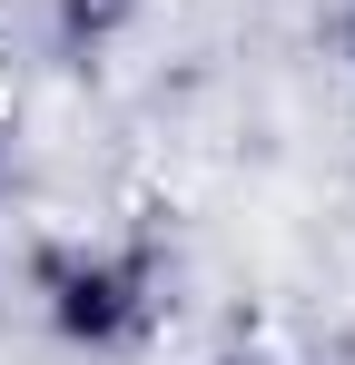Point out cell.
<instances>
[{
  "mask_svg": "<svg viewBox=\"0 0 355 365\" xmlns=\"http://www.w3.org/2000/svg\"><path fill=\"white\" fill-rule=\"evenodd\" d=\"M40 287V326L79 356H128L158 326V247L138 237H59L30 267Z\"/></svg>",
  "mask_w": 355,
  "mask_h": 365,
  "instance_id": "cell-1",
  "label": "cell"
},
{
  "mask_svg": "<svg viewBox=\"0 0 355 365\" xmlns=\"http://www.w3.org/2000/svg\"><path fill=\"white\" fill-rule=\"evenodd\" d=\"M0 119H10V69H0Z\"/></svg>",
  "mask_w": 355,
  "mask_h": 365,
  "instance_id": "cell-2",
  "label": "cell"
},
{
  "mask_svg": "<svg viewBox=\"0 0 355 365\" xmlns=\"http://www.w3.org/2000/svg\"><path fill=\"white\" fill-rule=\"evenodd\" d=\"M346 40H355V0H346Z\"/></svg>",
  "mask_w": 355,
  "mask_h": 365,
  "instance_id": "cell-3",
  "label": "cell"
}]
</instances>
